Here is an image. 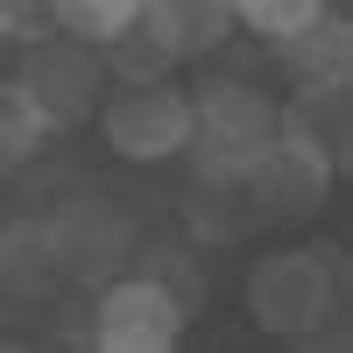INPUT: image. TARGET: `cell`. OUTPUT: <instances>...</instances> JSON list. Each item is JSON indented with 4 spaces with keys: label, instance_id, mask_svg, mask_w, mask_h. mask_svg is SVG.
I'll list each match as a JSON object with an SVG mask.
<instances>
[{
    "label": "cell",
    "instance_id": "1",
    "mask_svg": "<svg viewBox=\"0 0 353 353\" xmlns=\"http://www.w3.org/2000/svg\"><path fill=\"white\" fill-rule=\"evenodd\" d=\"M276 141V99L248 78H205L191 92V176L212 184H248V170Z\"/></svg>",
    "mask_w": 353,
    "mask_h": 353
},
{
    "label": "cell",
    "instance_id": "2",
    "mask_svg": "<svg viewBox=\"0 0 353 353\" xmlns=\"http://www.w3.org/2000/svg\"><path fill=\"white\" fill-rule=\"evenodd\" d=\"M8 92L36 113L50 134H64L78 121H92V106L106 92V57L57 28V36H43V43H21V64L8 78Z\"/></svg>",
    "mask_w": 353,
    "mask_h": 353
},
{
    "label": "cell",
    "instance_id": "3",
    "mask_svg": "<svg viewBox=\"0 0 353 353\" xmlns=\"http://www.w3.org/2000/svg\"><path fill=\"white\" fill-rule=\"evenodd\" d=\"M339 304V276L325 248H276L248 269V311L276 339H311Z\"/></svg>",
    "mask_w": 353,
    "mask_h": 353
},
{
    "label": "cell",
    "instance_id": "4",
    "mask_svg": "<svg viewBox=\"0 0 353 353\" xmlns=\"http://www.w3.org/2000/svg\"><path fill=\"white\" fill-rule=\"evenodd\" d=\"M43 241H50V261L64 283H106L134 254V219L99 191H71L64 205L43 212Z\"/></svg>",
    "mask_w": 353,
    "mask_h": 353
},
{
    "label": "cell",
    "instance_id": "5",
    "mask_svg": "<svg viewBox=\"0 0 353 353\" xmlns=\"http://www.w3.org/2000/svg\"><path fill=\"white\" fill-rule=\"evenodd\" d=\"M191 304L163 276H106L92 304V346L99 353H170L184 339Z\"/></svg>",
    "mask_w": 353,
    "mask_h": 353
},
{
    "label": "cell",
    "instance_id": "6",
    "mask_svg": "<svg viewBox=\"0 0 353 353\" xmlns=\"http://www.w3.org/2000/svg\"><path fill=\"white\" fill-rule=\"evenodd\" d=\"M106 149L121 163H176L191 149V92L176 85H128L121 99L106 106Z\"/></svg>",
    "mask_w": 353,
    "mask_h": 353
},
{
    "label": "cell",
    "instance_id": "7",
    "mask_svg": "<svg viewBox=\"0 0 353 353\" xmlns=\"http://www.w3.org/2000/svg\"><path fill=\"white\" fill-rule=\"evenodd\" d=\"M332 184H339V170H332L325 156H311L304 141H290V134H276L269 149H261V163L248 170L254 212H290V219L318 212V205L332 198Z\"/></svg>",
    "mask_w": 353,
    "mask_h": 353
},
{
    "label": "cell",
    "instance_id": "8",
    "mask_svg": "<svg viewBox=\"0 0 353 353\" xmlns=\"http://www.w3.org/2000/svg\"><path fill=\"white\" fill-rule=\"evenodd\" d=\"M134 28L170 57V64H184V57H212L233 36V0H141Z\"/></svg>",
    "mask_w": 353,
    "mask_h": 353
},
{
    "label": "cell",
    "instance_id": "9",
    "mask_svg": "<svg viewBox=\"0 0 353 353\" xmlns=\"http://www.w3.org/2000/svg\"><path fill=\"white\" fill-rule=\"evenodd\" d=\"M276 134L304 141L311 156H325L332 170H346V156H353V106H346V85H297V99L276 106Z\"/></svg>",
    "mask_w": 353,
    "mask_h": 353
},
{
    "label": "cell",
    "instance_id": "10",
    "mask_svg": "<svg viewBox=\"0 0 353 353\" xmlns=\"http://www.w3.org/2000/svg\"><path fill=\"white\" fill-rule=\"evenodd\" d=\"M276 57H283V71L297 85H346L353 78V28H346V14L318 8L290 36H276Z\"/></svg>",
    "mask_w": 353,
    "mask_h": 353
},
{
    "label": "cell",
    "instance_id": "11",
    "mask_svg": "<svg viewBox=\"0 0 353 353\" xmlns=\"http://www.w3.org/2000/svg\"><path fill=\"white\" fill-rule=\"evenodd\" d=\"M57 283H64V276H57V261H50L43 219H8V226H0V290L21 297V304H36V297H50Z\"/></svg>",
    "mask_w": 353,
    "mask_h": 353
},
{
    "label": "cell",
    "instance_id": "12",
    "mask_svg": "<svg viewBox=\"0 0 353 353\" xmlns=\"http://www.w3.org/2000/svg\"><path fill=\"white\" fill-rule=\"evenodd\" d=\"M134 14H141V0H57V28L92 50L113 43L121 28H134Z\"/></svg>",
    "mask_w": 353,
    "mask_h": 353
},
{
    "label": "cell",
    "instance_id": "13",
    "mask_svg": "<svg viewBox=\"0 0 353 353\" xmlns=\"http://www.w3.org/2000/svg\"><path fill=\"white\" fill-rule=\"evenodd\" d=\"M43 141H50V128H43L14 92H0V170H21L28 156L43 149Z\"/></svg>",
    "mask_w": 353,
    "mask_h": 353
},
{
    "label": "cell",
    "instance_id": "14",
    "mask_svg": "<svg viewBox=\"0 0 353 353\" xmlns=\"http://www.w3.org/2000/svg\"><path fill=\"white\" fill-rule=\"evenodd\" d=\"M99 50H106V64L121 71L128 85H156V78L170 71V57H163L149 36H141V28H121V36H113V43H99Z\"/></svg>",
    "mask_w": 353,
    "mask_h": 353
},
{
    "label": "cell",
    "instance_id": "15",
    "mask_svg": "<svg viewBox=\"0 0 353 353\" xmlns=\"http://www.w3.org/2000/svg\"><path fill=\"white\" fill-rule=\"evenodd\" d=\"M318 8H325V0H233V21L276 43V36H290L297 21H311Z\"/></svg>",
    "mask_w": 353,
    "mask_h": 353
},
{
    "label": "cell",
    "instance_id": "16",
    "mask_svg": "<svg viewBox=\"0 0 353 353\" xmlns=\"http://www.w3.org/2000/svg\"><path fill=\"white\" fill-rule=\"evenodd\" d=\"M0 36H8L14 50L57 36V0H0Z\"/></svg>",
    "mask_w": 353,
    "mask_h": 353
}]
</instances>
